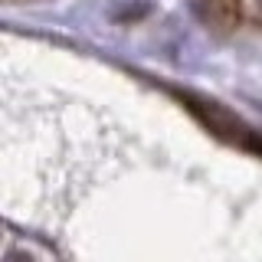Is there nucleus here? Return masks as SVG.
Listing matches in <instances>:
<instances>
[{"instance_id": "nucleus-1", "label": "nucleus", "mask_w": 262, "mask_h": 262, "mask_svg": "<svg viewBox=\"0 0 262 262\" xmlns=\"http://www.w3.org/2000/svg\"><path fill=\"white\" fill-rule=\"evenodd\" d=\"M203 4L210 7L213 23H220L223 30L236 27V23H239V16H243V0H203Z\"/></svg>"}]
</instances>
